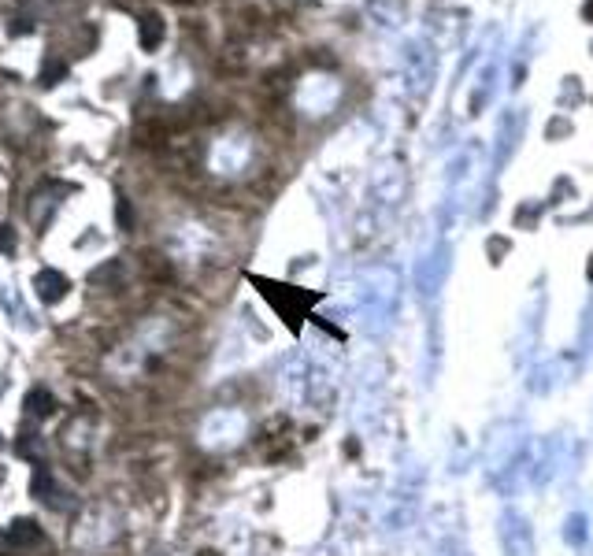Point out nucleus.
<instances>
[{
    "mask_svg": "<svg viewBox=\"0 0 593 556\" xmlns=\"http://www.w3.org/2000/svg\"><path fill=\"white\" fill-rule=\"evenodd\" d=\"M11 249H15V230L4 226L0 230V252H11Z\"/></svg>",
    "mask_w": 593,
    "mask_h": 556,
    "instance_id": "nucleus-8",
    "label": "nucleus"
},
{
    "mask_svg": "<svg viewBox=\"0 0 593 556\" xmlns=\"http://www.w3.org/2000/svg\"><path fill=\"white\" fill-rule=\"evenodd\" d=\"M115 219H119V226L123 230H130V204H126V197H119V204H115Z\"/></svg>",
    "mask_w": 593,
    "mask_h": 556,
    "instance_id": "nucleus-7",
    "label": "nucleus"
},
{
    "mask_svg": "<svg viewBox=\"0 0 593 556\" xmlns=\"http://www.w3.org/2000/svg\"><path fill=\"white\" fill-rule=\"evenodd\" d=\"M53 408H56V400H53L48 390H30L27 393V412H30V416L45 419V416H53Z\"/></svg>",
    "mask_w": 593,
    "mask_h": 556,
    "instance_id": "nucleus-4",
    "label": "nucleus"
},
{
    "mask_svg": "<svg viewBox=\"0 0 593 556\" xmlns=\"http://www.w3.org/2000/svg\"><path fill=\"white\" fill-rule=\"evenodd\" d=\"M137 41H141V48H145V53H152V48L163 41V19L156 15V11L141 15V22H137Z\"/></svg>",
    "mask_w": 593,
    "mask_h": 556,
    "instance_id": "nucleus-2",
    "label": "nucleus"
},
{
    "mask_svg": "<svg viewBox=\"0 0 593 556\" xmlns=\"http://www.w3.org/2000/svg\"><path fill=\"white\" fill-rule=\"evenodd\" d=\"M30 489H34V497H41V501H53V497H56V486H53V475H48V468H37V471H34Z\"/></svg>",
    "mask_w": 593,
    "mask_h": 556,
    "instance_id": "nucleus-5",
    "label": "nucleus"
},
{
    "mask_svg": "<svg viewBox=\"0 0 593 556\" xmlns=\"http://www.w3.org/2000/svg\"><path fill=\"white\" fill-rule=\"evenodd\" d=\"M41 541V530H37V523L30 520H15L8 527V545L11 549H27V545H37Z\"/></svg>",
    "mask_w": 593,
    "mask_h": 556,
    "instance_id": "nucleus-3",
    "label": "nucleus"
},
{
    "mask_svg": "<svg viewBox=\"0 0 593 556\" xmlns=\"http://www.w3.org/2000/svg\"><path fill=\"white\" fill-rule=\"evenodd\" d=\"M67 290H71V278L53 271V267H45L34 275V293H37V301H45V304H60L63 297H67Z\"/></svg>",
    "mask_w": 593,
    "mask_h": 556,
    "instance_id": "nucleus-1",
    "label": "nucleus"
},
{
    "mask_svg": "<svg viewBox=\"0 0 593 556\" xmlns=\"http://www.w3.org/2000/svg\"><path fill=\"white\" fill-rule=\"evenodd\" d=\"M63 79H67V63H48L45 74H41V82H45L48 89H53L56 82H63Z\"/></svg>",
    "mask_w": 593,
    "mask_h": 556,
    "instance_id": "nucleus-6",
    "label": "nucleus"
},
{
    "mask_svg": "<svg viewBox=\"0 0 593 556\" xmlns=\"http://www.w3.org/2000/svg\"><path fill=\"white\" fill-rule=\"evenodd\" d=\"M11 34H30V19H19L15 27H11Z\"/></svg>",
    "mask_w": 593,
    "mask_h": 556,
    "instance_id": "nucleus-9",
    "label": "nucleus"
}]
</instances>
